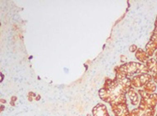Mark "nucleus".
I'll use <instances>...</instances> for the list:
<instances>
[{
  "label": "nucleus",
  "mask_w": 157,
  "mask_h": 116,
  "mask_svg": "<svg viewBox=\"0 0 157 116\" xmlns=\"http://www.w3.org/2000/svg\"><path fill=\"white\" fill-rule=\"evenodd\" d=\"M126 93L115 78L106 80L104 87L99 91L101 98L111 105L126 103Z\"/></svg>",
  "instance_id": "1"
},
{
  "label": "nucleus",
  "mask_w": 157,
  "mask_h": 116,
  "mask_svg": "<svg viewBox=\"0 0 157 116\" xmlns=\"http://www.w3.org/2000/svg\"><path fill=\"white\" fill-rule=\"evenodd\" d=\"M115 73L126 77L133 76L135 74H147L150 72L146 65L140 63L130 62L117 67Z\"/></svg>",
  "instance_id": "2"
},
{
  "label": "nucleus",
  "mask_w": 157,
  "mask_h": 116,
  "mask_svg": "<svg viewBox=\"0 0 157 116\" xmlns=\"http://www.w3.org/2000/svg\"><path fill=\"white\" fill-rule=\"evenodd\" d=\"M139 94L141 96L138 108L143 111H153L157 104V93H148L144 90H139Z\"/></svg>",
  "instance_id": "3"
},
{
  "label": "nucleus",
  "mask_w": 157,
  "mask_h": 116,
  "mask_svg": "<svg viewBox=\"0 0 157 116\" xmlns=\"http://www.w3.org/2000/svg\"><path fill=\"white\" fill-rule=\"evenodd\" d=\"M146 51L150 56L153 55L157 50V16L155 22V27L152 32L150 41L146 45Z\"/></svg>",
  "instance_id": "4"
},
{
  "label": "nucleus",
  "mask_w": 157,
  "mask_h": 116,
  "mask_svg": "<svg viewBox=\"0 0 157 116\" xmlns=\"http://www.w3.org/2000/svg\"><path fill=\"white\" fill-rule=\"evenodd\" d=\"M152 77L149 74H141L133 76L131 79V84L133 86L140 88L152 82Z\"/></svg>",
  "instance_id": "5"
},
{
  "label": "nucleus",
  "mask_w": 157,
  "mask_h": 116,
  "mask_svg": "<svg viewBox=\"0 0 157 116\" xmlns=\"http://www.w3.org/2000/svg\"><path fill=\"white\" fill-rule=\"evenodd\" d=\"M115 116H131L126 103L111 105Z\"/></svg>",
  "instance_id": "6"
},
{
  "label": "nucleus",
  "mask_w": 157,
  "mask_h": 116,
  "mask_svg": "<svg viewBox=\"0 0 157 116\" xmlns=\"http://www.w3.org/2000/svg\"><path fill=\"white\" fill-rule=\"evenodd\" d=\"M136 59L142 63H146L149 60L150 56L144 50L139 48L136 51L135 53Z\"/></svg>",
  "instance_id": "7"
},
{
  "label": "nucleus",
  "mask_w": 157,
  "mask_h": 116,
  "mask_svg": "<svg viewBox=\"0 0 157 116\" xmlns=\"http://www.w3.org/2000/svg\"><path fill=\"white\" fill-rule=\"evenodd\" d=\"M127 93H128V95H129V98L131 100V104L132 105H136L137 104H138L139 101L138 95L133 89V87H132Z\"/></svg>",
  "instance_id": "8"
},
{
  "label": "nucleus",
  "mask_w": 157,
  "mask_h": 116,
  "mask_svg": "<svg viewBox=\"0 0 157 116\" xmlns=\"http://www.w3.org/2000/svg\"><path fill=\"white\" fill-rule=\"evenodd\" d=\"M94 111L100 114V115H96L95 116H110L108 113L106 106L102 104H99L95 108Z\"/></svg>",
  "instance_id": "9"
},
{
  "label": "nucleus",
  "mask_w": 157,
  "mask_h": 116,
  "mask_svg": "<svg viewBox=\"0 0 157 116\" xmlns=\"http://www.w3.org/2000/svg\"><path fill=\"white\" fill-rule=\"evenodd\" d=\"M146 66L149 71L157 73V61L153 58L149 59L146 63Z\"/></svg>",
  "instance_id": "10"
},
{
  "label": "nucleus",
  "mask_w": 157,
  "mask_h": 116,
  "mask_svg": "<svg viewBox=\"0 0 157 116\" xmlns=\"http://www.w3.org/2000/svg\"><path fill=\"white\" fill-rule=\"evenodd\" d=\"M157 89L156 85L154 83L150 82L144 86V91L147 93H153Z\"/></svg>",
  "instance_id": "11"
},
{
  "label": "nucleus",
  "mask_w": 157,
  "mask_h": 116,
  "mask_svg": "<svg viewBox=\"0 0 157 116\" xmlns=\"http://www.w3.org/2000/svg\"><path fill=\"white\" fill-rule=\"evenodd\" d=\"M137 50V47L136 45H131L130 47H129V51L131 52H133L134 51H136Z\"/></svg>",
  "instance_id": "12"
},
{
  "label": "nucleus",
  "mask_w": 157,
  "mask_h": 116,
  "mask_svg": "<svg viewBox=\"0 0 157 116\" xmlns=\"http://www.w3.org/2000/svg\"><path fill=\"white\" fill-rule=\"evenodd\" d=\"M153 81L157 84V73H154L152 76Z\"/></svg>",
  "instance_id": "13"
},
{
  "label": "nucleus",
  "mask_w": 157,
  "mask_h": 116,
  "mask_svg": "<svg viewBox=\"0 0 157 116\" xmlns=\"http://www.w3.org/2000/svg\"><path fill=\"white\" fill-rule=\"evenodd\" d=\"M155 56H156V60H157V51H156V53H155Z\"/></svg>",
  "instance_id": "14"
},
{
  "label": "nucleus",
  "mask_w": 157,
  "mask_h": 116,
  "mask_svg": "<svg viewBox=\"0 0 157 116\" xmlns=\"http://www.w3.org/2000/svg\"><path fill=\"white\" fill-rule=\"evenodd\" d=\"M156 116H157V114H156Z\"/></svg>",
  "instance_id": "15"
}]
</instances>
